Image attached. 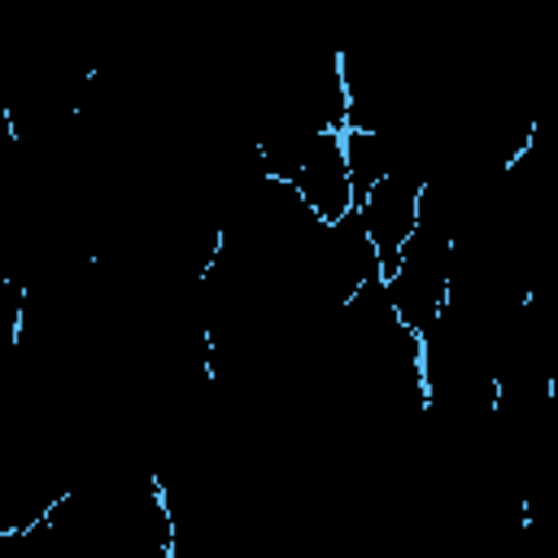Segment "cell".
I'll list each match as a JSON object with an SVG mask.
<instances>
[{"label": "cell", "instance_id": "obj_1", "mask_svg": "<svg viewBox=\"0 0 558 558\" xmlns=\"http://www.w3.org/2000/svg\"><path fill=\"white\" fill-rule=\"evenodd\" d=\"M423 183L418 174H388L384 183H375L362 201H357V214L366 222V235L379 253V270L384 279L397 270L410 235L418 231V205H423Z\"/></svg>", "mask_w": 558, "mask_h": 558}, {"label": "cell", "instance_id": "obj_2", "mask_svg": "<svg viewBox=\"0 0 558 558\" xmlns=\"http://www.w3.org/2000/svg\"><path fill=\"white\" fill-rule=\"evenodd\" d=\"M292 187H296L301 201L314 209V218L327 222V227L340 222L349 209H357V187H353V174H349V161H344V140H340V131H323V135L310 144V153H305V161H301Z\"/></svg>", "mask_w": 558, "mask_h": 558}]
</instances>
